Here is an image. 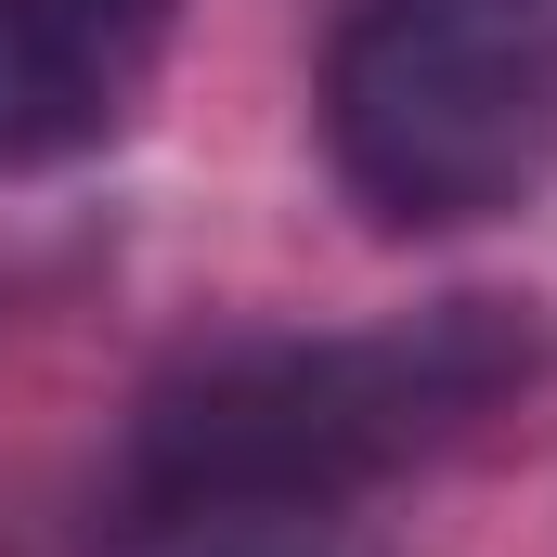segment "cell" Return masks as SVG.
<instances>
[{
  "mask_svg": "<svg viewBox=\"0 0 557 557\" xmlns=\"http://www.w3.org/2000/svg\"><path fill=\"white\" fill-rule=\"evenodd\" d=\"M324 169L376 234H480L557 169V0H350Z\"/></svg>",
  "mask_w": 557,
  "mask_h": 557,
  "instance_id": "7a4b0ae2",
  "label": "cell"
},
{
  "mask_svg": "<svg viewBox=\"0 0 557 557\" xmlns=\"http://www.w3.org/2000/svg\"><path fill=\"white\" fill-rule=\"evenodd\" d=\"M545 376L532 298H428L376 324H260L182 350L117 428L104 532H311L389 480L441 467Z\"/></svg>",
  "mask_w": 557,
  "mask_h": 557,
  "instance_id": "6da1fadb",
  "label": "cell"
},
{
  "mask_svg": "<svg viewBox=\"0 0 557 557\" xmlns=\"http://www.w3.org/2000/svg\"><path fill=\"white\" fill-rule=\"evenodd\" d=\"M156 557H324L311 532H182V545H156Z\"/></svg>",
  "mask_w": 557,
  "mask_h": 557,
  "instance_id": "277c9868",
  "label": "cell"
},
{
  "mask_svg": "<svg viewBox=\"0 0 557 557\" xmlns=\"http://www.w3.org/2000/svg\"><path fill=\"white\" fill-rule=\"evenodd\" d=\"M182 0H0V182L131 131Z\"/></svg>",
  "mask_w": 557,
  "mask_h": 557,
  "instance_id": "3957f363",
  "label": "cell"
}]
</instances>
